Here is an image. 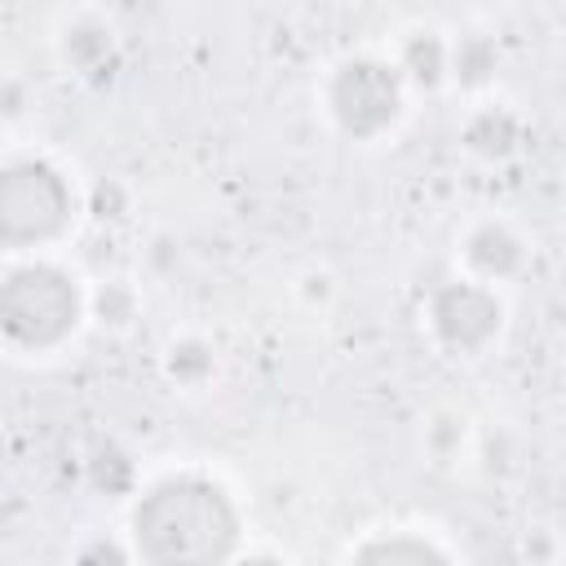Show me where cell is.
Masks as SVG:
<instances>
[{
    "instance_id": "obj_6",
    "label": "cell",
    "mask_w": 566,
    "mask_h": 566,
    "mask_svg": "<svg viewBox=\"0 0 566 566\" xmlns=\"http://www.w3.org/2000/svg\"><path fill=\"white\" fill-rule=\"evenodd\" d=\"M358 566H442V557L424 544H411V539H389V544H376L358 557Z\"/></svg>"
},
{
    "instance_id": "obj_7",
    "label": "cell",
    "mask_w": 566,
    "mask_h": 566,
    "mask_svg": "<svg viewBox=\"0 0 566 566\" xmlns=\"http://www.w3.org/2000/svg\"><path fill=\"white\" fill-rule=\"evenodd\" d=\"M252 566H274V562H252Z\"/></svg>"
},
{
    "instance_id": "obj_3",
    "label": "cell",
    "mask_w": 566,
    "mask_h": 566,
    "mask_svg": "<svg viewBox=\"0 0 566 566\" xmlns=\"http://www.w3.org/2000/svg\"><path fill=\"white\" fill-rule=\"evenodd\" d=\"M66 217V186L44 164H18L0 172V239L53 234Z\"/></svg>"
},
{
    "instance_id": "obj_2",
    "label": "cell",
    "mask_w": 566,
    "mask_h": 566,
    "mask_svg": "<svg viewBox=\"0 0 566 566\" xmlns=\"http://www.w3.org/2000/svg\"><path fill=\"white\" fill-rule=\"evenodd\" d=\"M0 323L27 345L57 340L75 323V292L57 270H18L0 287Z\"/></svg>"
},
{
    "instance_id": "obj_4",
    "label": "cell",
    "mask_w": 566,
    "mask_h": 566,
    "mask_svg": "<svg viewBox=\"0 0 566 566\" xmlns=\"http://www.w3.org/2000/svg\"><path fill=\"white\" fill-rule=\"evenodd\" d=\"M398 106V88L394 75L385 66L371 62H354L345 66V75L336 80V115L345 119V128L354 133H371L380 128Z\"/></svg>"
},
{
    "instance_id": "obj_5",
    "label": "cell",
    "mask_w": 566,
    "mask_h": 566,
    "mask_svg": "<svg viewBox=\"0 0 566 566\" xmlns=\"http://www.w3.org/2000/svg\"><path fill=\"white\" fill-rule=\"evenodd\" d=\"M438 327L460 345H478L495 327V305L473 287H451L438 301Z\"/></svg>"
},
{
    "instance_id": "obj_1",
    "label": "cell",
    "mask_w": 566,
    "mask_h": 566,
    "mask_svg": "<svg viewBox=\"0 0 566 566\" xmlns=\"http://www.w3.org/2000/svg\"><path fill=\"white\" fill-rule=\"evenodd\" d=\"M230 539L234 517L203 482H168L137 509V544L155 566H217Z\"/></svg>"
}]
</instances>
